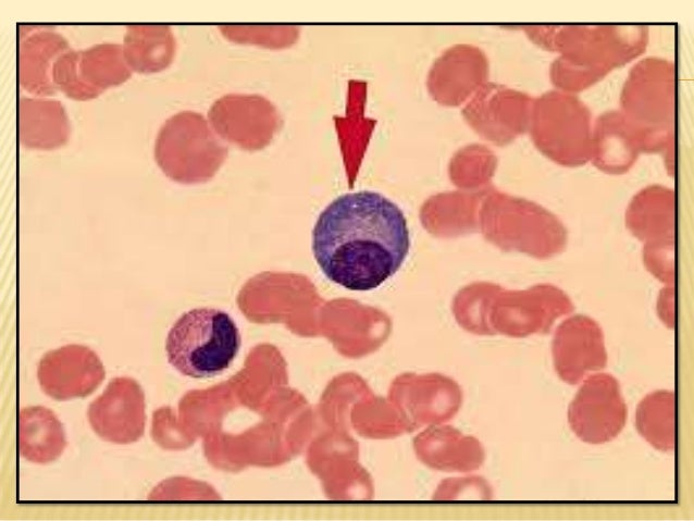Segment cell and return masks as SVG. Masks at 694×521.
Returning a JSON list of instances; mask_svg holds the SVG:
<instances>
[{
  "mask_svg": "<svg viewBox=\"0 0 694 521\" xmlns=\"http://www.w3.org/2000/svg\"><path fill=\"white\" fill-rule=\"evenodd\" d=\"M123 48L117 44H98L85 50L63 52L52 67L57 89L75 100L98 97L104 89L131 77Z\"/></svg>",
  "mask_w": 694,
  "mask_h": 521,
  "instance_id": "5b68a950",
  "label": "cell"
},
{
  "mask_svg": "<svg viewBox=\"0 0 694 521\" xmlns=\"http://www.w3.org/2000/svg\"><path fill=\"white\" fill-rule=\"evenodd\" d=\"M241 345L232 317L216 308H195L184 312L171 326L165 351L169 363L181 374L209 379L223 373L235 360Z\"/></svg>",
  "mask_w": 694,
  "mask_h": 521,
  "instance_id": "7a4b0ae2",
  "label": "cell"
},
{
  "mask_svg": "<svg viewBox=\"0 0 694 521\" xmlns=\"http://www.w3.org/2000/svg\"><path fill=\"white\" fill-rule=\"evenodd\" d=\"M640 144L621 112H608L598 119L592 132V162L603 172L621 174L635 162Z\"/></svg>",
  "mask_w": 694,
  "mask_h": 521,
  "instance_id": "8fae6325",
  "label": "cell"
},
{
  "mask_svg": "<svg viewBox=\"0 0 694 521\" xmlns=\"http://www.w3.org/2000/svg\"><path fill=\"white\" fill-rule=\"evenodd\" d=\"M20 135L34 147H53L66 140L70 126L66 111L54 99L22 97L18 102Z\"/></svg>",
  "mask_w": 694,
  "mask_h": 521,
  "instance_id": "7c38bea8",
  "label": "cell"
},
{
  "mask_svg": "<svg viewBox=\"0 0 694 521\" xmlns=\"http://www.w3.org/2000/svg\"><path fill=\"white\" fill-rule=\"evenodd\" d=\"M627 417L619 382L608 373L586 376L568 409L572 432L593 445L616 438L623 430Z\"/></svg>",
  "mask_w": 694,
  "mask_h": 521,
  "instance_id": "8992f818",
  "label": "cell"
},
{
  "mask_svg": "<svg viewBox=\"0 0 694 521\" xmlns=\"http://www.w3.org/2000/svg\"><path fill=\"white\" fill-rule=\"evenodd\" d=\"M676 398L672 390L647 394L637 405L635 426L640 435L660 451H672L676 444Z\"/></svg>",
  "mask_w": 694,
  "mask_h": 521,
  "instance_id": "5bb4252c",
  "label": "cell"
},
{
  "mask_svg": "<svg viewBox=\"0 0 694 521\" xmlns=\"http://www.w3.org/2000/svg\"><path fill=\"white\" fill-rule=\"evenodd\" d=\"M673 66L645 59L632 69L621 95V114L636 134L641 151L673 152Z\"/></svg>",
  "mask_w": 694,
  "mask_h": 521,
  "instance_id": "277c9868",
  "label": "cell"
},
{
  "mask_svg": "<svg viewBox=\"0 0 694 521\" xmlns=\"http://www.w3.org/2000/svg\"><path fill=\"white\" fill-rule=\"evenodd\" d=\"M122 48L125 62L132 71L152 73L170 64L175 41L168 26L128 25Z\"/></svg>",
  "mask_w": 694,
  "mask_h": 521,
  "instance_id": "4fadbf2b",
  "label": "cell"
},
{
  "mask_svg": "<svg viewBox=\"0 0 694 521\" xmlns=\"http://www.w3.org/2000/svg\"><path fill=\"white\" fill-rule=\"evenodd\" d=\"M659 319L670 328L674 325V285H666L657 300Z\"/></svg>",
  "mask_w": 694,
  "mask_h": 521,
  "instance_id": "2e32d148",
  "label": "cell"
},
{
  "mask_svg": "<svg viewBox=\"0 0 694 521\" xmlns=\"http://www.w3.org/2000/svg\"><path fill=\"white\" fill-rule=\"evenodd\" d=\"M643 262L647 271L665 285H674V241L645 244Z\"/></svg>",
  "mask_w": 694,
  "mask_h": 521,
  "instance_id": "9a60e30c",
  "label": "cell"
},
{
  "mask_svg": "<svg viewBox=\"0 0 694 521\" xmlns=\"http://www.w3.org/2000/svg\"><path fill=\"white\" fill-rule=\"evenodd\" d=\"M67 40L49 28H38L21 35L18 47V80L28 92L48 96L57 92L52 80L55 60L69 50Z\"/></svg>",
  "mask_w": 694,
  "mask_h": 521,
  "instance_id": "9c48e42d",
  "label": "cell"
},
{
  "mask_svg": "<svg viewBox=\"0 0 694 521\" xmlns=\"http://www.w3.org/2000/svg\"><path fill=\"white\" fill-rule=\"evenodd\" d=\"M646 37L644 27L558 28V87L579 90L592 85L611 67L635 58L644 49Z\"/></svg>",
  "mask_w": 694,
  "mask_h": 521,
  "instance_id": "3957f363",
  "label": "cell"
},
{
  "mask_svg": "<svg viewBox=\"0 0 694 521\" xmlns=\"http://www.w3.org/2000/svg\"><path fill=\"white\" fill-rule=\"evenodd\" d=\"M625 223L630 232L645 244L674 241V193L653 185L631 200Z\"/></svg>",
  "mask_w": 694,
  "mask_h": 521,
  "instance_id": "30bf717a",
  "label": "cell"
},
{
  "mask_svg": "<svg viewBox=\"0 0 694 521\" xmlns=\"http://www.w3.org/2000/svg\"><path fill=\"white\" fill-rule=\"evenodd\" d=\"M553 358L558 376L570 385L607 364L605 337L592 318L575 314L562 321L553 340Z\"/></svg>",
  "mask_w": 694,
  "mask_h": 521,
  "instance_id": "52a82bcc",
  "label": "cell"
},
{
  "mask_svg": "<svg viewBox=\"0 0 694 521\" xmlns=\"http://www.w3.org/2000/svg\"><path fill=\"white\" fill-rule=\"evenodd\" d=\"M409 249L404 212L372 190L335 198L320 213L312 231V252L321 271L349 290L381 286L401 268Z\"/></svg>",
  "mask_w": 694,
  "mask_h": 521,
  "instance_id": "6da1fadb",
  "label": "cell"
},
{
  "mask_svg": "<svg viewBox=\"0 0 694 521\" xmlns=\"http://www.w3.org/2000/svg\"><path fill=\"white\" fill-rule=\"evenodd\" d=\"M555 122L544 139L545 152L566 166L584 164L591 159L592 125L587 108L575 97L558 91Z\"/></svg>",
  "mask_w": 694,
  "mask_h": 521,
  "instance_id": "ba28073f",
  "label": "cell"
}]
</instances>
